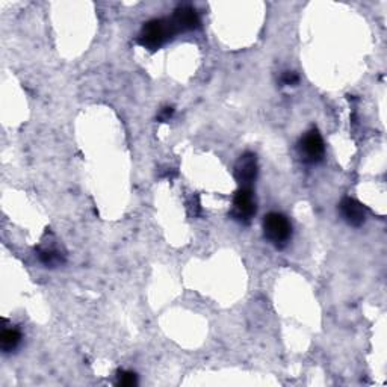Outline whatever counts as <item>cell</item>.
Here are the masks:
<instances>
[{
  "label": "cell",
  "instance_id": "1",
  "mask_svg": "<svg viewBox=\"0 0 387 387\" xmlns=\"http://www.w3.org/2000/svg\"><path fill=\"white\" fill-rule=\"evenodd\" d=\"M176 35L177 32L170 18H155L144 23L137 42L139 46L155 52V50L160 49Z\"/></svg>",
  "mask_w": 387,
  "mask_h": 387
},
{
  "label": "cell",
  "instance_id": "2",
  "mask_svg": "<svg viewBox=\"0 0 387 387\" xmlns=\"http://www.w3.org/2000/svg\"><path fill=\"white\" fill-rule=\"evenodd\" d=\"M263 235L277 250H283L292 238V224L280 212H269L263 218Z\"/></svg>",
  "mask_w": 387,
  "mask_h": 387
},
{
  "label": "cell",
  "instance_id": "3",
  "mask_svg": "<svg viewBox=\"0 0 387 387\" xmlns=\"http://www.w3.org/2000/svg\"><path fill=\"white\" fill-rule=\"evenodd\" d=\"M298 155L304 164L315 165L319 164L325 155V144L318 129H310L305 132V135L298 141Z\"/></svg>",
  "mask_w": 387,
  "mask_h": 387
},
{
  "label": "cell",
  "instance_id": "4",
  "mask_svg": "<svg viewBox=\"0 0 387 387\" xmlns=\"http://www.w3.org/2000/svg\"><path fill=\"white\" fill-rule=\"evenodd\" d=\"M258 206L256 198H254L253 188H239L233 197V208L230 215L233 220L241 224H248L253 217L256 215Z\"/></svg>",
  "mask_w": 387,
  "mask_h": 387
},
{
  "label": "cell",
  "instance_id": "5",
  "mask_svg": "<svg viewBox=\"0 0 387 387\" xmlns=\"http://www.w3.org/2000/svg\"><path fill=\"white\" fill-rule=\"evenodd\" d=\"M258 158L254 153H243L235 165V179L239 188H253L258 179Z\"/></svg>",
  "mask_w": 387,
  "mask_h": 387
},
{
  "label": "cell",
  "instance_id": "6",
  "mask_svg": "<svg viewBox=\"0 0 387 387\" xmlns=\"http://www.w3.org/2000/svg\"><path fill=\"white\" fill-rule=\"evenodd\" d=\"M172 26H175L176 32H189V30H196L200 27V15L197 13L196 8H192L189 5H183L177 8L175 14L170 17Z\"/></svg>",
  "mask_w": 387,
  "mask_h": 387
},
{
  "label": "cell",
  "instance_id": "7",
  "mask_svg": "<svg viewBox=\"0 0 387 387\" xmlns=\"http://www.w3.org/2000/svg\"><path fill=\"white\" fill-rule=\"evenodd\" d=\"M341 215L345 220L346 224H350L351 227H360L366 221V209L359 203L357 200H354L351 197H345L341 205H339Z\"/></svg>",
  "mask_w": 387,
  "mask_h": 387
},
{
  "label": "cell",
  "instance_id": "8",
  "mask_svg": "<svg viewBox=\"0 0 387 387\" xmlns=\"http://www.w3.org/2000/svg\"><path fill=\"white\" fill-rule=\"evenodd\" d=\"M20 342H22V333L17 329H5L0 336V343H2V351L5 354L15 351Z\"/></svg>",
  "mask_w": 387,
  "mask_h": 387
},
{
  "label": "cell",
  "instance_id": "9",
  "mask_svg": "<svg viewBox=\"0 0 387 387\" xmlns=\"http://www.w3.org/2000/svg\"><path fill=\"white\" fill-rule=\"evenodd\" d=\"M38 259L43 265H46L47 268H55L59 267V265L64 263L63 254L58 253L56 250H39L38 251Z\"/></svg>",
  "mask_w": 387,
  "mask_h": 387
},
{
  "label": "cell",
  "instance_id": "10",
  "mask_svg": "<svg viewBox=\"0 0 387 387\" xmlns=\"http://www.w3.org/2000/svg\"><path fill=\"white\" fill-rule=\"evenodd\" d=\"M138 384L137 374L132 371H118L117 372V386L121 387H132Z\"/></svg>",
  "mask_w": 387,
  "mask_h": 387
},
{
  "label": "cell",
  "instance_id": "11",
  "mask_svg": "<svg viewBox=\"0 0 387 387\" xmlns=\"http://www.w3.org/2000/svg\"><path fill=\"white\" fill-rule=\"evenodd\" d=\"M300 82V77L297 73H293V71H284L283 76H281V84L283 85H288V87H293L297 85Z\"/></svg>",
  "mask_w": 387,
  "mask_h": 387
},
{
  "label": "cell",
  "instance_id": "12",
  "mask_svg": "<svg viewBox=\"0 0 387 387\" xmlns=\"http://www.w3.org/2000/svg\"><path fill=\"white\" fill-rule=\"evenodd\" d=\"M172 114H175V109H172V108H164V109L160 110V114L158 115V120L160 121V123H165V121H168L172 117Z\"/></svg>",
  "mask_w": 387,
  "mask_h": 387
}]
</instances>
